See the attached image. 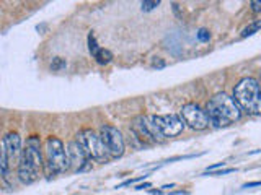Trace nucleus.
I'll list each match as a JSON object with an SVG mask.
<instances>
[{"label":"nucleus","mask_w":261,"mask_h":195,"mask_svg":"<svg viewBox=\"0 0 261 195\" xmlns=\"http://www.w3.org/2000/svg\"><path fill=\"white\" fill-rule=\"evenodd\" d=\"M206 111L211 120V125H214L217 128L228 127L233 122L240 120L242 117V109L239 103L225 93H217L212 96L207 101Z\"/></svg>","instance_id":"1"},{"label":"nucleus","mask_w":261,"mask_h":195,"mask_svg":"<svg viewBox=\"0 0 261 195\" xmlns=\"http://www.w3.org/2000/svg\"><path fill=\"white\" fill-rule=\"evenodd\" d=\"M44 168V158L41 151V140L38 135H33L27 140L23 154L18 165V177L23 184H31L39 177Z\"/></svg>","instance_id":"2"},{"label":"nucleus","mask_w":261,"mask_h":195,"mask_svg":"<svg viewBox=\"0 0 261 195\" xmlns=\"http://www.w3.org/2000/svg\"><path fill=\"white\" fill-rule=\"evenodd\" d=\"M233 100L250 116H261V85L258 80L242 78L233 88Z\"/></svg>","instance_id":"3"},{"label":"nucleus","mask_w":261,"mask_h":195,"mask_svg":"<svg viewBox=\"0 0 261 195\" xmlns=\"http://www.w3.org/2000/svg\"><path fill=\"white\" fill-rule=\"evenodd\" d=\"M70 171L67 150L57 137H49L44 150V173L46 176H57Z\"/></svg>","instance_id":"4"},{"label":"nucleus","mask_w":261,"mask_h":195,"mask_svg":"<svg viewBox=\"0 0 261 195\" xmlns=\"http://www.w3.org/2000/svg\"><path fill=\"white\" fill-rule=\"evenodd\" d=\"M149 124L155 140L162 142L165 138L176 137L183 132L185 122L176 114H168V116H150Z\"/></svg>","instance_id":"5"},{"label":"nucleus","mask_w":261,"mask_h":195,"mask_svg":"<svg viewBox=\"0 0 261 195\" xmlns=\"http://www.w3.org/2000/svg\"><path fill=\"white\" fill-rule=\"evenodd\" d=\"M77 140L80 145L84 146V150L87 151L90 159H95L98 162H106L110 159V154L106 151L105 145L101 142L100 134L93 132L92 128H84L82 132L77 135Z\"/></svg>","instance_id":"6"},{"label":"nucleus","mask_w":261,"mask_h":195,"mask_svg":"<svg viewBox=\"0 0 261 195\" xmlns=\"http://www.w3.org/2000/svg\"><path fill=\"white\" fill-rule=\"evenodd\" d=\"M100 137L105 145L106 151H108L110 158H121L124 154V137L116 127L113 125H103L100 128Z\"/></svg>","instance_id":"7"},{"label":"nucleus","mask_w":261,"mask_h":195,"mask_svg":"<svg viewBox=\"0 0 261 195\" xmlns=\"http://www.w3.org/2000/svg\"><path fill=\"white\" fill-rule=\"evenodd\" d=\"M181 119L183 122L191 127L193 130H204L211 125V120L207 116V111L202 109L199 104H194V103H188L181 108Z\"/></svg>","instance_id":"8"},{"label":"nucleus","mask_w":261,"mask_h":195,"mask_svg":"<svg viewBox=\"0 0 261 195\" xmlns=\"http://www.w3.org/2000/svg\"><path fill=\"white\" fill-rule=\"evenodd\" d=\"M2 150H5L7 158H8V166L20 165L23 148H21V138L16 132H10L4 137L2 140Z\"/></svg>","instance_id":"9"},{"label":"nucleus","mask_w":261,"mask_h":195,"mask_svg":"<svg viewBox=\"0 0 261 195\" xmlns=\"http://www.w3.org/2000/svg\"><path fill=\"white\" fill-rule=\"evenodd\" d=\"M67 158H69L70 171H73V173H79V171H84L88 168L87 165L90 158L79 140H73L67 145Z\"/></svg>","instance_id":"10"},{"label":"nucleus","mask_w":261,"mask_h":195,"mask_svg":"<svg viewBox=\"0 0 261 195\" xmlns=\"http://www.w3.org/2000/svg\"><path fill=\"white\" fill-rule=\"evenodd\" d=\"M130 130H133L134 137L137 140H141L142 145L145 143H155V137L152 134V128L149 124V117L145 116H137L133 122H130Z\"/></svg>","instance_id":"11"},{"label":"nucleus","mask_w":261,"mask_h":195,"mask_svg":"<svg viewBox=\"0 0 261 195\" xmlns=\"http://www.w3.org/2000/svg\"><path fill=\"white\" fill-rule=\"evenodd\" d=\"M259 29H261V20L253 21V23L248 24V26H245L242 29V38H248L251 35H255V32H258Z\"/></svg>","instance_id":"12"},{"label":"nucleus","mask_w":261,"mask_h":195,"mask_svg":"<svg viewBox=\"0 0 261 195\" xmlns=\"http://www.w3.org/2000/svg\"><path fill=\"white\" fill-rule=\"evenodd\" d=\"M95 60H96L98 63H101V65H106V63H110V62L113 60V54L108 51V49H103V47H101V51L96 54Z\"/></svg>","instance_id":"13"},{"label":"nucleus","mask_w":261,"mask_h":195,"mask_svg":"<svg viewBox=\"0 0 261 195\" xmlns=\"http://www.w3.org/2000/svg\"><path fill=\"white\" fill-rule=\"evenodd\" d=\"M88 51H90V54H92L93 59L96 57V54L101 51V47L98 46L96 39H95V36L92 35V32H90V35H88Z\"/></svg>","instance_id":"14"},{"label":"nucleus","mask_w":261,"mask_h":195,"mask_svg":"<svg viewBox=\"0 0 261 195\" xmlns=\"http://www.w3.org/2000/svg\"><path fill=\"white\" fill-rule=\"evenodd\" d=\"M67 67V62H65L62 57H54L53 62H51V70L57 72V70H62Z\"/></svg>","instance_id":"15"},{"label":"nucleus","mask_w":261,"mask_h":195,"mask_svg":"<svg viewBox=\"0 0 261 195\" xmlns=\"http://www.w3.org/2000/svg\"><path fill=\"white\" fill-rule=\"evenodd\" d=\"M198 39L201 41V43H207V41L211 39V32H209L207 29L201 28V29L198 31Z\"/></svg>","instance_id":"16"},{"label":"nucleus","mask_w":261,"mask_h":195,"mask_svg":"<svg viewBox=\"0 0 261 195\" xmlns=\"http://www.w3.org/2000/svg\"><path fill=\"white\" fill-rule=\"evenodd\" d=\"M141 5H142V10L144 12H150V10H153L155 7H159L160 2H155V0H153V2H142Z\"/></svg>","instance_id":"17"},{"label":"nucleus","mask_w":261,"mask_h":195,"mask_svg":"<svg viewBox=\"0 0 261 195\" xmlns=\"http://www.w3.org/2000/svg\"><path fill=\"white\" fill-rule=\"evenodd\" d=\"M235 168H228V169H220V171H212L209 174H214V176H225V174H230V173H235ZM207 174V173H206Z\"/></svg>","instance_id":"18"},{"label":"nucleus","mask_w":261,"mask_h":195,"mask_svg":"<svg viewBox=\"0 0 261 195\" xmlns=\"http://www.w3.org/2000/svg\"><path fill=\"white\" fill-rule=\"evenodd\" d=\"M250 7H251V10L255 13H259L261 12V0H251Z\"/></svg>","instance_id":"19"},{"label":"nucleus","mask_w":261,"mask_h":195,"mask_svg":"<svg viewBox=\"0 0 261 195\" xmlns=\"http://www.w3.org/2000/svg\"><path fill=\"white\" fill-rule=\"evenodd\" d=\"M152 67H153V69H163V67H165V62H163L162 59H159V57H157V59H155V60L152 62Z\"/></svg>","instance_id":"20"},{"label":"nucleus","mask_w":261,"mask_h":195,"mask_svg":"<svg viewBox=\"0 0 261 195\" xmlns=\"http://www.w3.org/2000/svg\"><path fill=\"white\" fill-rule=\"evenodd\" d=\"M261 185V181H256V182H248L243 185V189H248V187H259Z\"/></svg>","instance_id":"21"},{"label":"nucleus","mask_w":261,"mask_h":195,"mask_svg":"<svg viewBox=\"0 0 261 195\" xmlns=\"http://www.w3.org/2000/svg\"><path fill=\"white\" fill-rule=\"evenodd\" d=\"M150 184L149 182H145L144 185H136V190H142V189H149Z\"/></svg>","instance_id":"22"}]
</instances>
